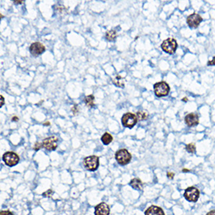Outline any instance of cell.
Wrapping results in <instances>:
<instances>
[{"instance_id":"obj_21","label":"cell","mask_w":215,"mask_h":215,"mask_svg":"<svg viewBox=\"0 0 215 215\" xmlns=\"http://www.w3.org/2000/svg\"><path fill=\"white\" fill-rule=\"evenodd\" d=\"M53 193H54V192H53L52 189H49V190H47V191L45 192H43V193H42V196L45 197H51L53 195Z\"/></svg>"},{"instance_id":"obj_8","label":"cell","mask_w":215,"mask_h":215,"mask_svg":"<svg viewBox=\"0 0 215 215\" xmlns=\"http://www.w3.org/2000/svg\"><path fill=\"white\" fill-rule=\"evenodd\" d=\"M184 197L190 202H196L199 197V190L195 187H189L184 192Z\"/></svg>"},{"instance_id":"obj_24","label":"cell","mask_w":215,"mask_h":215,"mask_svg":"<svg viewBox=\"0 0 215 215\" xmlns=\"http://www.w3.org/2000/svg\"><path fill=\"white\" fill-rule=\"evenodd\" d=\"M207 65L208 66H215V56L214 57H213V59L211 60L208 61V63H207Z\"/></svg>"},{"instance_id":"obj_9","label":"cell","mask_w":215,"mask_h":215,"mask_svg":"<svg viewBox=\"0 0 215 215\" xmlns=\"http://www.w3.org/2000/svg\"><path fill=\"white\" fill-rule=\"evenodd\" d=\"M203 21V18L198 13H192L187 17V24L190 27L196 28Z\"/></svg>"},{"instance_id":"obj_19","label":"cell","mask_w":215,"mask_h":215,"mask_svg":"<svg viewBox=\"0 0 215 215\" xmlns=\"http://www.w3.org/2000/svg\"><path fill=\"white\" fill-rule=\"evenodd\" d=\"M94 100L95 97L93 96V95H87L85 99H84V101H85V103L89 107H93L95 106V103H94Z\"/></svg>"},{"instance_id":"obj_2","label":"cell","mask_w":215,"mask_h":215,"mask_svg":"<svg viewBox=\"0 0 215 215\" xmlns=\"http://www.w3.org/2000/svg\"><path fill=\"white\" fill-rule=\"evenodd\" d=\"M153 89H154L155 95L158 97L166 96V95H168L169 92H170V87L165 81L157 82L153 85Z\"/></svg>"},{"instance_id":"obj_26","label":"cell","mask_w":215,"mask_h":215,"mask_svg":"<svg viewBox=\"0 0 215 215\" xmlns=\"http://www.w3.org/2000/svg\"><path fill=\"white\" fill-rule=\"evenodd\" d=\"M0 99H1V107L3 106V105H4V98H3V95H0Z\"/></svg>"},{"instance_id":"obj_6","label":"cell","mask_w":215,"mask_h":215,"mask_svg":"<svg viewBox=\"0 0 215 215\" xmlns=\"http://www.w3.org/2000/svg\"><path fill=\"white\" fill-rule=\"evenodd\" d=\"M138 121V118L135 114L132 113H126L122 116L121 118V122L124 127L132 128Z\"/></svg>"},{"instance_id":"obj_15","label":"cell","mask_w":215,"mask_h":215,"mask_svg":"<svg viewBox=\"0 0 215 215\" xmlns=\"http://www.w3.org/2000/svg\"><path fill=\"white\" fill-rule=\"evenodd\" d=\"M101 141L104 145H109L113 141V136L109 132H105L101 137Z\"/></svg>"},{"instance_id":"obj_18","label":"cell","mask_w":215,"mask_h":215,"mask_svg":"<svg viewBox=\"0 0 215 215\" xmlns=\"http://www.w3.org/2000/svg\"><path fill=\"white\" fill-rule=\"evenodd\" d=\"M113 84H115L116 86L120 87V88H124V78L122 77L119 76V75H117L115 78L113 79Z\"/></svg>"},{"instance_id":"obj_31","label":"cell","mask_w":215,"mask_h":215,"mask_svg":"<svg viewBox=\"0 0 215 215\" xmlns=\"http://www.w3.org/2000/svg\"><path fill=\"white\" fill-rule=\"evenodd\" d=\"M187 100H188V99H187L186 97L183 98V99H182V101H184V102H187Z\"/></svg>"},{"instance_id":"obj_22","label":"cell","mask_w":215,"mask_h":215,"mask_svg":"<svg viewBox=\"0 0 215 215\" xmlns=\"http://www.w3.org/2000/svg\"><path fill=\"white\" fill-rule=\"evenodd\" d=\"M42 147V142H41V143H40V142H36L35 145L34 146V150H35V151H38V150H39Z\"/></svg>"},{"instance_id":"obj_5","label":"cell","mask_w":215,"mask_h":215,"mask_svg":"<svg viewBox=\"0 0 215 215\" xmlns=\"http://www.w3.org/2000/svg\"><path fill=\"white\" fill-rule=\"evenodd\" d=\"M162 49L168 54H174L178 48V43L174 38H168L164 40L161 44Z\"/></svg>"},{"instance_id":"obj_25","label":"cell","mask_w":215,"mask_h":215,"mask_svg":"<svg viewBox=\"0 0 215 215\" xmlns=\"http://www.w3.org/2000/svg\"><path fill=\"white\" fill-rule=\"evenodd\" d=\"M174 176V174L171 173V172H168V178H169L170 179H173Z\"/></svg>"},{"instance_id":"obj_27","label":"cell","mask_w":215,"mask_h":215,"mask_svg":"<svg viewBox=\"0 0 215 215\" xmlns=\"http://www.w3.org/2000/svg\"><path fill=\"white\" fill-rule=\"evenodd\" d=\"M207 215H215V210H211L209 213H207Z\"/></svg>"},{"instance_id":"obj_11","label":"cell","mask_w":215,"mask_h":215,"mask_svg":"<svg viewBox=\"0 0 215 215\" xmlns=\"http://www.w3.org/2000/svg\"><path fill=\"white\" fill-rule=\"evenodd\" d=\"M110 207L106 203H100L95 207V215H110Z\"/></svg>"},{"instance_id":"obj_16","label":"cell","mask_w":215,"mask_h":215,"mask_svg":"<svg viewBox=\"0 0 215 215\" xmlns=\"http://www.w3.org/2000/svg\"><path fill=\"white\" fill-rule=\"evenodd\" d=\"M106 38L109 42H114L117 38V32L114 30H110L106 33Z\"/></svg>"},{"instance_id":"obj_3","label":"cell","mask_w":215,"mask_h":215,"mask_svg":"<svg viewBox=\"0 0 215 215\" xmlns=\"http://www.w3.org/2000/svg\"><path fill=\"white\" fill-rule=\"evenodd\" d=\"M100 161L99 157L96 156H89L87 157L83 160V165L88 170L90 171H95L99 168Z\"/></svg>"},{"instance_id":"obj_23","label":"cell","mask_w":215,"mask_h":215,"mask_svg":"<svg viewBox=\"0 0 215 215\" xmlns=\"http://www.w3.org/2000/svg\"><path fill=\"white\" fill-rule=\"evenodd\" d=\"M0 215H13V214L9 210H2L0 212Z\"/></svg>"},{"instance_id":"obj_29","label":"cell","mask_w":215,"mask_h":215,"mask_svg":"<svg viewBox=\"0 0 215 215\" xmlns=\"http://www.w3.org/2000/svg\"><path fill=\"white\" fill-rule=\"evenodd\" d=\"M12 121H18V118L16 117H13L12 118Z\"/></svg>"},{"instance_id":"obj_20","label":"cell","mask_w":215,"mask_h":215,"mask_svg":"<svg viewBox=\"0 0 215 215\" xmlns=\"http://www.w3.org/2000/svg\"><path fill=\"white\" fill-rule=\"evenodd\" d=\"M185 149H186L187 152H190V153H195L196 152V146L193 143H189V144L186 145L185 146Z\"/></svg>"},{"instance_id":"obj_7","label":"cell","mask_w":215,"mask_h":215,"mask_svg":"<svg viewBox=\"0 0 215 215\" xmlns=\"http://www.w3.org/2000/svg\"><path fill=\"white\" fill-rule=\"evenodd\" d=\"M58 141H59V139L56 135H53V136L46 138V139H45L42 141V147L45 148V150H49V151L55 150L58 146Z\"/></svg>"},{"instance_id":"obj_28","label":"cell","mask_w":215,"mask_h":215,"mask_svg":"<svg viewBox=\"0 0 215 215\" xmlns=\"http://www.w3.org/2000/svg\"><path fill=\"white\" fill-rule=\"evenodd\" d=\"M13 3H14V4H22L24 3V1H14Z\"/></svg>"},{"instance_id":"obj_14","label":"cell","mask_w":215,"mask_h":215,"mask_svg":"<svg viewBox=\"0 0 215 215\" xmlns=\"http://www.w3.org/2000/svg\"><path fill=\"white\" fill-rule=\"evenodd\" d=\"M129 184L133 189H136V190H142V187H143V184H142V181L139 179H137V178L131 179Z\"/></svg>"},{"instance_id":"obj_17","label":"cell","mask_w":215,"mask_h":215,"mask_svg":"<svg viewBox=\"0 0 215 215\" xmlns=\"http://www.w3.org/2000/svg\"><path fill=\"white\" fill-rule=\"evenodd\" d=\"M137 118L140 120V121H144V120H146L148 118V116H149V113L147 112L146 110H139L136 113Z\"/></svg>"},{"instance_id":"obj_4","label":"cell","mask_w":215,"mask_h":215,"mask_svg":"<svg viewBox=\"0 0 215 215\" xmlns=\"http://www.w3.org/2000/svg\"><path fill=\"white\" fill-rule=\"evenodd\" d=\"M3 160L5 163V165L9 166V167H13L18 163L20 161V158L16 152L8 151L3 154Z\"/></svg>"},{"instance_id":"obj_30","label":"cell","mask_w":215,"mask_h":215,"mask_svg":"<svg viewBox=\"0 0 215 215\" xmlns=\"http://www.w3.org/2000/svg\"><path fill=\"white\" fill-rule=\"evenodd\" d=\"M188 171H190V170H188V169H183L182 170V172H188Z\"/></svg>"},{"instance_id":"obj_32","label":"cell","mask_w":215,"mask_h":215,"mask_svg":"<svg viewBox=\"0 0 215 215\" xmlns=\"http://www.w3.org/2000/svg\"><path fill=\"white\" fill-rule=\"evenodd\" d=\"M46 124H47V125H49V123L48 122V123H45V124H44V125H46Z\"/></svg>"},{"instance_id":"obj_10","label":"cell","mask_w":215,"mask_h":215,"mask_svg":"<svg viewBox=\"0 0 215 215\" xmlns=\"http://www.w3.org/2000/svg\"><path fill=\"white\" fill-rule=\"evenodd\" d=\"M29 50H30V53H32V55L37 56H39L42 53H44L45 50V48L40 42H34V43H32V45H31Z\"/></svg>"},{"instance_id":"obj_13","label":"cell","mask_w":215,"mask_h":215,"mask_svg":"<svg viewBox=\"0 0 215 215\" xmlns=\"http://www.w3.org/2000/svg\"><path fill=\"white\" fill-rule=\"evenodd\" d=\"M145 215H165L163 210L157 206H151L145 212Z\"/></svg>"},{"instance_id":"obj_1","label":"cell","mask_w":215,"mask_h":215,"mask_svg":"<svg viewBox=\"0 0 215 215\" xmlns=\"http://www.w3.org/2000/svg\"><path fill=\"white\" fill-rule=\"evenodd\" d=\"M115 159L120 165H127L131 160V153L125 149H122L117 151L115 153Z\"/></svg>"},{"instance_id":"obj_12","label":"cell","mask_w":215,"mask_h":215,"mask_svg":"<svg viewBox=\"0 0 215 215\" xmlns=\"http://www.w3.org/2000/svg\"><path fill=\"white\" fill-rule=\"evenodd\" d=\"M185 121L188 126L189 127H193L196 126L199 124V117L196 113H191L187 114L185 117Z\"/></svg>"}]
</instances>
